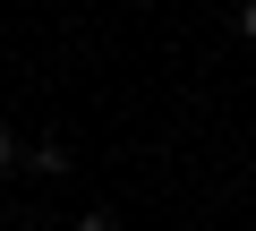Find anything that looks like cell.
I'll return each mask as SVG.
<instances>
[{
	"label": "cell",
	"instance_id": "obj_1",
	"mask_svg": "<svg viewBox=\"0 0 256 231\" xmlns=\"http://www.w3.org/2000/svg\"><path fill=\"white\" fill-rule=\"evenodd\" d=\"M18 163H26V146H18V137H9V129H0V180H9V171H18Z\"/></svg>",
	"mask_w": 256,
	"mask_h": 231
},
{
	"label": "cell",
	"instance_id": "obj_2",
	"mask_svg": "<svg viewBox=\"0 0 256 231\" xmlns=\"http://www.w3.org/2000/svg\"><path fill=\"white\" fill-rule=\"evenodd\" d=\"M239 35H248V43H256V0H239Z\"/></svg>",
	"mask_w": 256,
	"mask_h": 231
},
{
	"label": "cell",
	"instance_id": "obj_3",
	"mask_svg": "<svg viewBox=\"0 0 256 231\" xmlns=\"http://www.w3.org/2000/svg\"><path fill=\"white\" fill-rule=\"evenodd\" d=\"M77 231H120V222L111 214H77Z\"/></svg>",
	"mask_w": 256,
	"mask_h": 231
},
{
	"label": "cell",
	"instance_id": "obj_4",
	"mask_svg": "<svg viewBox=\"0 0 256 231\" xmlns=\"http://www.w3.org/2000/svg\"><path fill=\"white\" fill-rule=\"evenodd\" d=\"M26 231H43V222H26Z\"/></svg>",
	"mask_w": 256,
	"mask_h": 231
}]
</instances>
